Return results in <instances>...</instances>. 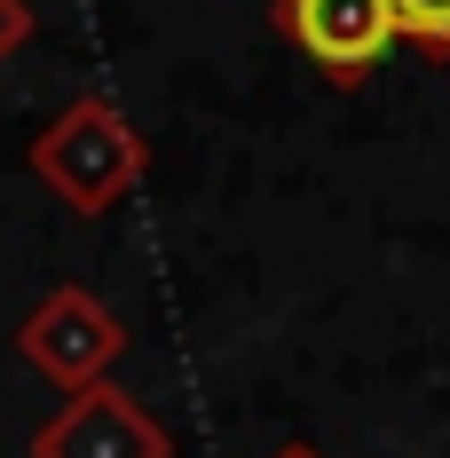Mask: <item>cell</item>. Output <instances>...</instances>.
I'll use <instances>...</instances> for the list:
<instances>
[{
	"label": "cell",
	"mask_w": 450,
	"mask_h": 458,
	"mask_svg": "<svg viewBox=\"0 0 450 458\" xmlns=\"http://www.w3.org/2000/svg\"><path fill=\"white\" fill-rule=\"evenodd\" d=\"M16 356L40 371L47 387L80 395V387H95V379H111V364L127 356V324H119V309H111L103 293H88V284H55V293H40V301L24 309V324H16Z\"/></svg>",
	"instance_id": "obj_2"
},
{
	"label": "cell",
	"mask_w": 450,
	"mask_h": 458,
	"mask_svg": "<svg viewBox=\"0 0 450 458\" xmlns=\"http://www.w3.org/2000/svg\"><path fill=\"white\" fill-rule=\"evenodd\" d=\"M269 24L309 55L332 88H363V80L403 47L395 0H276Z\"/></svg>",
	"instance_id": "obj_3"
},
{
	"label": "cell",
	"mask_w": 450,
	"mask_h": 458,
	"mask_svg": "<svg viewBox=\"0 0 450 458\" xmlns=\"http://www.w3.org/2000/svg\"><path fill=\"white\" fill-rule=\"evenodd\" d=\"M32 458H174V435L142 395H127L119 379H95L32 427Z\"/></svg>",
	"instance_id": "obj_4"
},
{
	"label": "cell",
	"mask_w": 450,
	"mask_h": 458,
	"mask_svg": "<svg viewBox=\"0 0 450 458\" xmlns=\"http://www.w3.org/2000/svg\"><path fill=\"white\" fill-rule=\"evenodd\" d=\"M32 174L55 206H72L80 222L95 214H111V206H127L150 174V142L142 127L111 103V95H80V103H64L55 119H47L40 135H32Z\"/></svg>",
	"instance_id": "obj_1"
},
{
	"label": "cell",
	"mask_w": 450,
	"mask_h": 458,
	"mask_svg": "<svg viewBox=\"0 0 450 458\" xmlns=\"http://www.w3.org/2000/svg\"><path fill=\"white\" fill-rule=\"evenodd\" d=\"M395 24H403V40L419 55L450 64V0H395Z\"/></svg>",
	"instance_id": "obj_5"
},
{
	"label": "cell",
	"mask_w": 450,
	"mask_h": 458,
	"mask_svg": "<svg viewBox=\"0 0 450 458\" xmlns=\"http://www.w3.org/2000/svg\"><path fill=\"white\" fill-rule=\"evenodd\" d=\"M32 32H40V8H32V0H0V64H8L16 47H32Z\"/></svg>",
	"instance_id": "obj_6"
},
{
	"label": "cell",
	"mask_w": 450,
	"mask_h": 458,
	"mask_svg": "<svg viewBox=\"0 0 450 458\" xmlns=\"http://www.w3.org/2000/svg\"><path fill=\"white\" fill-rule=\"evenodd\" d=\"M269 458H324V451H316V443H276Z\"/></svg>",
	"instance_id": "obj_7"
}]
</instances>
